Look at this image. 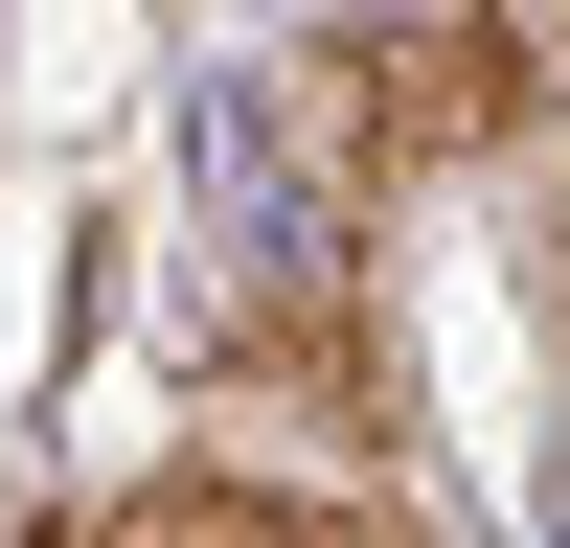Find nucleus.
<instances>
[{
    "instance_id": "f257e3e1",
    "label": "nucleus",
    "mask_w": 570,
    "mask_h": 548,
    "mask_svg": "<svg viewBox=\"0 0 570 548\" xmlns=\"http://www.w3.org/2000/svg\"><path fill=\"white\" fill-rule=\"evenodd\" d=\"M297 115L343 137V183H480L502 137L548 115V46L525 23H365L297 69Z\"/></svg>"
},
{
    "instance_id": "f03ea898",
    "label": "nucleus",
    "mask_w": 570,
    "mask_h": 548,
    "mask_svg": "<svg viewBox=\"0 0 570 548\" xmlns=\"http://www.w3.org/2000/svg\"><path fill=\"white\" fill-rule=\"evenodd\" d=\"M91 548H411V502L365 480H274V457H160L91 502Z\"/></svg>"
},
{
    "instance_id": "7ed1b4c3",
    "label": "nucleus",
    "mask_w": 570,
    "mask_h": 548,
    "mask_svg": "<svg viewBox=\"0 0 570 548\" xmlns=\"http://www.w3.org/2000/svg\"><path fill=\"white\" fill-rule=\"evenodd\" d=\"M548 274H570V252H548Z\"/></svg>"
}]
</instances>
